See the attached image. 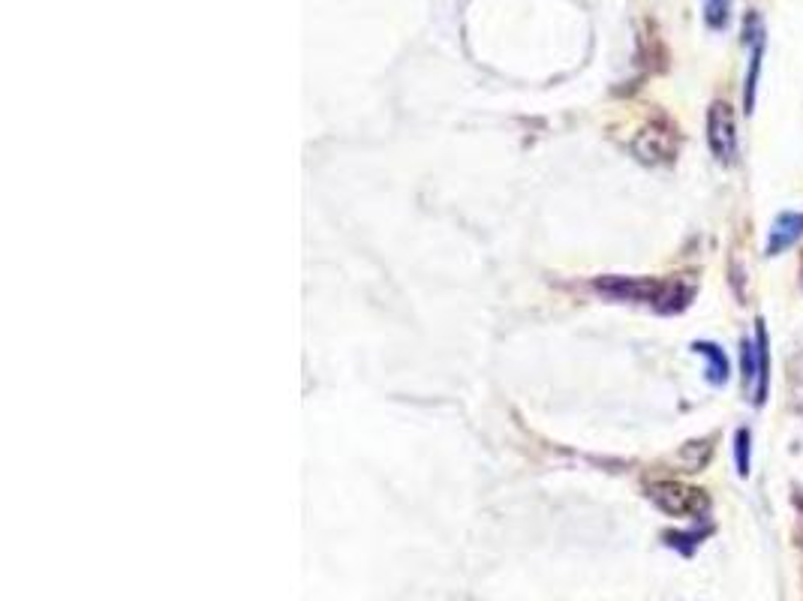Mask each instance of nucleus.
Returning a JSON list of instances; mask_svg holds the SVG:
<instances>
[{
    "instance_id": "1",
    "label": "nucleus",
    "mask_w": 803,
    "mask_h": 601,
    "mask_svg": "<svg viewBox=\"0 0 803 601\" xmlns=\"http://www.w3.org/2000/svg\"><path fill=\"white\" fill-rule=\"evenodd\" d=\"M596 289L608 298L617 301H641V304H653L662 313H674L683 310L692 298V286L674 280V283H656V280H632V277H608V280H596Z\"/></svg>"
},
{
    "instance_id": "2",
    "label": "nucleus",
    "mask_w": 803,
    "mask_h": 601,
    "mask_svg": "<svg viewBox=\"0 0 803 601\" xmlns=\"http://www.w3.org/2000/svg\"><path fill=\"white\" fill-rule=\"evenodd\" d=\"M650 499L671 517H692L707 508V496L698 487H686L680 481H659L650 487Z\"/></svg>"
},
{
    "instance_id": "3",
    "label": "nucleus",
    "mask_w": 803,
    "mask_h": 601,
    "mask_svg": "<svg viewBox=\"0 0 803 601\" xmlns=\"http://www.w3.org/2000/svg\"><path fill=\"white\" fill-rule=\"evenodd\" d=\"M707 142L716 160L731 163L737 154V124H734V112L728 103L716 100L707 112Z\"/></svg>"
},
{
    "instance_id": "4",
    "label": "nucleus",
    "mask_w": 803,
    "mask_h": 601,
    "mask_svg": "<svg viewBox=\"0 0 803 601\" xmlns=\"http://www.w3.org/2000/svg\"><path fill=\"white\" fill-rule=\"evenodd\" d=\"M677 151V133L671 127H659V124H650L647 130L638 133L635 139V154L644 160V163H665L671 160Z\"/></svg>"
},
{
    "instance_id": "5",
    "label": "nucleus",
    "mask_w": 803,
    "mask_h": 601,
    "mask_svg": "<svg viewBox=\"0 0 803 601\" xmlns=\"http://www.w3.org/2000/svg\"><path fill=\"white\" fill-rule=\"evenodd\" d=\"M803 235V214H779L767 241V253L776 256L782 250H788L797 238Z\"/></svg>"
},
{
    "instance_id": "6",
    "label": "nucleus",
    "mask_w": 803,
    "mask_h": 601,
    "mask_svg": "<svg viewBox=\"0 0 803 601\" xmlns=\"http://www.w3.org/2000/svg\"><path fill=\"white\" fill-rule=\"evenodd\" d=\"M692 349L707 361V379H710L713 385H722V382L728 379V373H731V367H728V355H725L716 343H695Z\"/></svg>"
},
{
    "instance_id": "7",
    "label": "nucleus",
    "mask_w": 803,
    "mask_h": 601,
    "mask_svg": "<svg viewBox=\"0 0 803 601\" xmlns=\"http://www.w3.org/2000/svg\"><path fill=\"white\" fill-rule=\"evenodd\" d=\"M758 382L752 388V397L755 403H764L767 400V382H770V352H767V331L764 325L758 322Z\"/></svg>"
},
{
    "instance_id": "8",
    "label": "nucleus",
    "mask_w": 803,
    "mask_h": 601,
    "mask_svg": "<svg viewBox=\"0 0 803 601\" xmlns=\"http://www.w3.org/2000/svg\"><path fill=\"white\" fill-rule=\"evenodd\" d=\"M731 19V0H704V22L719 31Z\"/></svg>"
},
{
    "instance_id": "9",
    "label": "nucleus",
    "mask_w": 803,
    "mask_h": 601,
    "mask_svg": "<svg viewBox=\"0 0 803 601\" xmlns=\"http://www.w3.org/2000/svg\"><path fill=\"white\" fill-rule=\"evenodd\" d=\"M743 379H746L749 391L758 382V346H752L749 340L743 343Z\"/></svg>"
},
{
    "instance_id": "10",
    "label": "nucleus",
    "mask_w": 803,
    "mask_h": 601,
    "mask_svg": "<svg viewBox=\"0 0 803 601\" xmlns=\"http://www.w3.org/2000/svg\"><path fill=\"white\" fill-rule=\"evenodd\" d=\"M734 451H737V469H740V475H749V433L746 430H737Z\"/></svg>"
}]
</instances>
